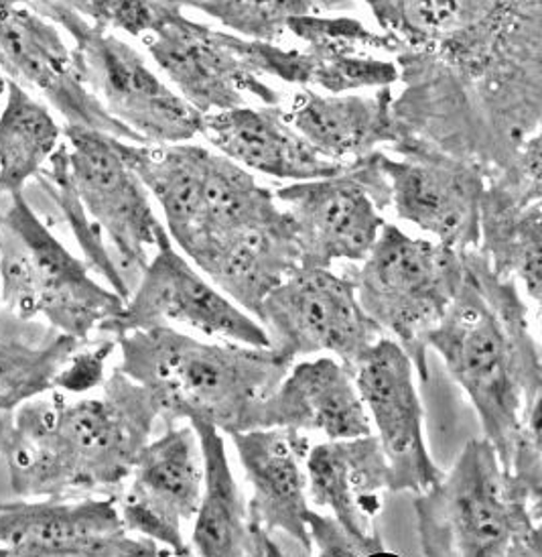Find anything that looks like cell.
Segmentation results:
<instances>
[{"label": "cell", "instance_id": "cell-1", "mask_svg": "<svg viewBox=\"0 0 542 557\" xmlns=\"http://www.w3.org/2000/svg\"><path fill=\"white\" fill-rule=\"evenodd\" d=\"M364 2L451 94L481 151L506 161L541 131L542 0Z\"/></svg>", "mask_w": 542, "mask_h": 557}, {"label": "cell", "instance_id": "cell-2", "mask_svg": "<svg viewBox=\"0 0 542 557\" xmlns=\"http://www.w3.org/2000/svg\"><path fill=\"white\" fill-rule=\"evenodd\" d=\"M159 407L118 367L102 395L70 401L62 391L13 411L2 448L11 488L21 498L116 496L151 442Z\"/></svg>", "mask_w": 542, "mask_h": 557}, {"label": "cell", "instance_id": "cell-3", "mask_svg": "<svg viewBox=\"0 0 542 557\" xmlns=\"http://www.w3.org/2000/svg\"><path fill=\"white\" fill-rule=\"evenodd\" d=\"M465 277L427 338L480 418L504 472L528 407L542 399L541 346L514 278L497 277L478 248L464 250Z\"/></svg>", "mask_w": 542, "mask_h": 557}, {"label": "cell", "instance_id": "cell-4", "mask_svg": "<svg viewBox=\"0 0 542 557\" xmlns=\"http://www.w3.org/2000/svg\"><path fill=\"white\" fill-rule=\"evenodd\" d=\"M118 369L147 388L167 425L203 421L222 434L252 430L261 403L294 360L270 346L202 342L171 325L116 336Z\"/></svg>", "mask_w": 542, "mask_h": 557}, {"label": "cell", "instance_id": "cell-5", "mask_svg": "<svg viewBox=\"0 0 542 557\" xmlns=\"http://www.w3.org/2000/svg\"><path fill=\"white\" fill-rule=\"evenodd\" d=\"M427 557H541V507L522 495L494 446L469 440L450 472L415 500Z\"/></svg>", "mask_w": 542, "mask_h": 557}, {"label": "cell", "instance_id": "cell-6", "mask_svg": "<svg viewBox=\"0 0 542 557\" xmlns=\"http://www.w3.org/2000/svg\"><path fill=\"white\" fill-rule=\"evenodd\" d=\"M0 304L79 341L125 308V299L53 236L23 191L0 194Z\"/></svg>", "mask_w": 542, "mask_h": 557}, {"label": "cell", "instance_id": "cell-7", "mask_svg": "<svg viewBox=\"0 0 542 557\" xmlns=\"http://www.w3.org/2000/svg\"><path fill=\"white\" fill-rule=\"evenodd\" d=\"M348 277L362 310L403 348L418 381L427 383V338L464 283V250L385 224L366 259Z\"/></svg>", "mask_w": 542, "mask_h": 557}, {"label": "cell", "instance_id": "cell-8", "mask_svg": "<svg viewBox=\"0 0 542 557\" xmlns=\"http://www.w3.org/2000/svg\"><path fill=\"white\" fill-rule=\"evenodd\" d=\"M63 32L74 39L79 76L88 90L147 145H173L202 135L203 114L156 76L135 47L86 16Z\"/></svg>", "mask_w": 542, "mask_h": 557}, {"label": "cell", "instance_id": "cell-9", "mask_svg": "<svg viewBox=\"0 0 542 557\" xmlns=\"http://www.w3.org/2000/svg\"><path fill=\"white\" fill-rule=\"evenodd\" d=\"M256 320L282 357L331 352L352 372L385 336L362 310L352 278L322 267L294 269L264 297Z\"/></svg>", "mask_w": 542, "mask_h": 557}, {"label": "cell", "instance_id": "cell-10", "mask_svg": "<svg viewBox=\"0 0 542 557\" xmlns=\"http://www.w3.org/2000/svg\"><path fill=\"white\" fill-rule=\"evenodd\" d=\"M156 325H186L212 338L270 346L259 320L203 277L202 271L173 245L167 228L159 234L155 252L133 285L125 308L98 330L116 338Z\"/></svg>", "mask_w": 542, "mask_h": 557}, {"label": "cell", "instance_id": "cell-11", "mask_svg": "<svg viewBox=\"0 0 542 557\" xmlns=\"http://www.w3.org/2000/svg\"><path fill=\"white\" fill-rule=\"evenodd\" d=\"M142 41L165 78L203 116L242 107L247 96L279 104L280 94L250 67L249 39L193 21L167 0H159L155 27Z\"/></svg>", "mask_w": 542, "mask_h": 557}, {"label": "cell", "instance_id": "cell-12", "mask_svg": "<svg viewBox=\"0 0 542 557\" xmlns=\"http://www.w3.org/2000/svg\"><path fill=\"white\" fill-rule=\"evenodd\" d=\"M63 135L74 191L96 228L109 236L114 261L133 289L130 275L142 273L151 259L149 250H155L156 238L165 231L151 194L126 163L121 139L76 126H65Z\"/></svg>", "mask_w": 542, "mask_h": 557}, {"label": "cell", "instance_id": "cell-13", "mask_svg": "<svg viewBox=\"0 0 542 557\" xmlns=\"http://www.w3.org/2000/svg\"><path fill=\"white\" fill-rule=\"evenodd\" d=\"M380 151L396 216L455 250L480 245V206L486 173L417 139H399Z\"/></svg>", "mask_w": 542, "mask_h": 557}, {"label": "cell", "instance_id": "cell-14", "mask_svg": "<svg viewBox=\"0 0 542 557\" xmlns=\"http://www.w3.org/2000/svg\"><path fill=\"white\" fill-rule=\"evenodd\" d=\"M0 72L62 114L65 126L147 145L110 116L79 76L60 27L15 0H0Z\"/></svg>", "mask_w": 542, "mask_h": 557}, {"label": "cell", "instance_id": "cell-15", "mask_svg": "<svg viewBox=\"0 0 542 557\" xmlns=\"http://www.w3.org/2000/svg\"><path fill=\"white\" fill-rule=\"evenodd\" d=\"M0 556L159 557L167 552L126 529L116 496L0 503Z\"/></svg>", "mask_w": 542, "mask_h": 557}, {"label": "cell", "instance_id": "cell-16", "mask_svg": "<svg viewBox=\"0 0 542 557\" xmlns=\"http://www.w3.org/2000/svg\"><path fill=\"white\" fill-rule=\"evenodd\" d=\"M202 486L200 440L184 421L142 448L116 505L130 533L165 545L173 556H191L184 525L198 512Z\"/></svg>", "mask_w": 542, "mask_h": 557}, {"label": "cell", "instance_id": "cell-17", "mask_svg": "<svg viewBox=\"0 0 542 557\" xmlns=\"http://www.w3.org/2000/svg\"><path fill=\"white\" fill-rule=\"evenodd\" d=\"M415 374L408 355L385 336L354 369L357 393L390 465V491L418 495L437 484L443 472L427 448Z\"/></svg>", "mask_w": 542, "mask_h": 557}, {"label": "cell", "instance_id": "cell-18", "mask_svg": "<svg viewBox=\"0 0 542 557\" xmlns=\"http://www.w3.org/2000/svg\"><path fill=\"white\" fill-rule=\"evenodd\" d=\"M275 200L293 220L301 267L362 263L387 224L368 187L348 163L336 175L279 187Z\"/></svg>", "mask_w": 542, "mask_h": 557}, {"label": "cell", "instance_id": "cell-19", "mask_svg": "<svg viewBox=\"0 0 542 557\" xmlns=\"http://www.w3.org/2000/svg\"><path fill=\"white\" fill-rule=\"evenodd\" d=\"M189 261L256 320L264 297L301 267L293 220L279 201L203 245Z\"/></svg>", "mask_w": 542, "mask_h": 557}, {"label": "cell", "instance_id": "cell-20", "mask_svg": "<svg viewBox=\"0 0 542 557\" xmlns=\"http://www.w3.org/2000/svg\"><path fill=\"white\" fill-rule=\"evenodd\" d=\"M230 437L249 482L252 523L270 537L282 533L305 554H313L305 523L310 511L307 437L285 428L249 430Z\"/></svg>", "mask_w": 542, "mask_h": 557}, {"label": "cell", "instance_id": "cell-21", "mask_svg": "<svg viewBox=\"0 0 542 557\" xmlns=\"http://www.w3.org/2000/svg\"><path fill=\"white\" fill-rule=\"evenodd\" d=\"M268 428L317 432L327 440L373 434L354 372L338 358L305 360L291 367L252 419V430Z\"/></svg>", "mask_w": 542, "mask_h": 557}, {"label": "cell", "instance_id": "cell-22", "mask_svg": "<svg viewBox=\"0 0 542 557\" xmlns=\"http://www.w3.org/2000/svg\"><path fill=\"white\" fill-rule=\"evenodd\" d=\"M307 495L362 540H378L390 465L376 435L327 440L305 456Z\"/></svg>", "mask_w": 542, "mask_h": 557}, {"label": "cell", "instance_id": "cell-23", "mask_svg": "<svg viewBox=\"0 0 542 557\" xmlns=\"http://www.w3.org/2000/svg\"><path fill=\"white\" fill-rule=\"evenodd\" d=\"M202 135L240 168L275 180L307 182L329 177L345 163L319 156L285 119L277 104L261 109L236 107L203 116Z\"/></svg>", "mask_w": 542, "mask_h": 557}, {"label": "cell", "instance_id": "cell-24", "mask_svg": "<svg viewBox=\"0 0 542 557\" xmlns=\"http://www.w3.org/2000/svg\"><path fill=\"white\" fill-rule=\"evenodd\" d=\"M287 32L303 44L310 60V84L329 94L387 88L399 82L394 58L401 44L373 32L354 16H297Z\"/></svg>", "mask_w": 542, "mask_h": 557}, {"label": "cell", "instance_id": "cell-25", "mask_svg": "<svg viewBox=\"0 0 542 557\" xmlns=\"http://www.w3.org/2000/svg\"><path fill=\"white\" fill-rule=\"evenodd\" d=\"M392 100V86L373 94L329 96L303 90L294 94L285 119L319 156L333 163H350L399 140Z\"/></svg>", "mask_w": 542, "mask_h": 557}, {"label": "cell", "instance_id": "cell-26", "mask_svg": "<svg viewBox=\"0 0 542 557\" xmlns=\"http://www.w3.org/2000/svg\"><path fill=\"white\" fill-rule=\"evenodd\" d=\"M203 460L202 500L193 517L191 554L203 557H279L282 547L252 523L249 503L234 479L224 434L210 423L189 421Z\"/></svg>", "mask_w": 542, "mask_h": 557}, {"label": "cell", "instance_id": "cell-27", "mask_svg": "<svg viewBox=\"0 0 542 557\" xmlns=\"http://www.w3.org/2000/svg\"><path fill=\"white\" fill-rule=\"evenodd\" d=\"M88 341L0 306V411L55 391L65 364Z\"/></svg>", "mask_w": 542, "mask_h": 557}, {"label": "cell", "instance_id": "cell-28", "mask_svg": "<svg viewBox=\"0 0 542 557\" xmlns=\"http://www.w3.org/2000/svg\"><path fill=\"white\" fill-rule=\"evenodd\" d=\"M478 250L497 277L522 281L537 304L542 294V201L511 206L488 189L480 206Z\"/></svg>", "mask_w": 542, "mask_h": 557}, {"label": "cell", "instance_id": "cell-29", "mask_svg": "<svg viewBox=\"0 0 542 557\" xmlns=\"http://www.w3.org/2000/svg\"><path fill=\"white\" fill-rule=\"evenodd\" d=\"M60 139L62 126L46 104L7 79V102L0 114V194L23 191L46 168Z\"/></svg>", "mask_w": 542, "mask_h": 557}, {"label": "cell", "instance_id": "cell-30", "mask_svg": "<svg viewBox=\"0 0 542 557\" xmlns=\"http://www.w3.org/2000/svg\"><path fill=\"white\" fill-rule=\"evenodd\" d=\"M179 9L212 16L234 35L244 39L279 44L289 23L311 15L307 0H167Z\"/></svg>", "mask_w": 542, "mask_h": 557}, {"label": "cell", "instance_id": "cell-31", "mask_svg": "<svg viewBox=\"0 0 542 557\" xmlns=\"http://www.w3.org/2000/svg\"><path fill=\"white\" fill-rule=\"evenodd\" d=\"M486 189L511 206H530L542 201L541 131L520 145L511 161L486 180Z\"/></svg>", "mask_w": 542, "mask_h": 557}, {"label": "cell", "instance_id": "cell-32", "mask_svg": "<svg viewBox=\"0 0 542 557\" xmlns=\"http://www.w3.org/2000/svg\"><path fill=\"white\" fill-rule=\"evenodd\" d=\"M541 403L542 399L532 403L522 418L520 430L512 444L506 474L534 507L542 509Z\"/></svg>", "mask_w": 542, "mask_h": 557}, {"label": "cell", "instance_id": "cell-33", "mask_svg": "<svg viewBox=\"0 0 542 557\" xmlns=\"http://www.w3.org/2000/svg\"><path fill=\"white\" fill-rule=\"evenodd\" d=\"M305 523L310 531L311 547L317 556L326 557H370L392 556L382 542L378 540H362L354 535L350 529L341 525L340 521L331 515L310 509L305 515Z\"/></svg>", "mask_w": 542, "mask_h": 557}, {"label": "cell", "instance_id": "cell-34", "mask_svg": "<svg viewBox=\"0 0 542 557\" xmlns=\"http://www.w3.org/2000/svg\"><path fill=\"white\" fill-rule=\"evenodd\" d=\"M114 350H116L114 336L109 341L86 342L65 364L55 388L65 391V393H86V391L102 387V383L106 379L104 367Z\"/></svg>", "mask_w": 542, "mask_h": 557}, {"label": "cell", "instance_id": "cell-35", "mask_svg": "<svg viewBox=\"0 0 542 557\" xmlns=\"http://www.w3.org/2000/svg\"><path fill=\"white\" fill-rule=\"evenodd\" d=\"M29 7L37 15L51 21L53 25H62L70 15L86 16L96 25L106 27V0H15Z\"/></svg>", "mask_w": 542, "mask_h": 557}, {"label": "cell", "instance_id": "cell-36", "mask_svg": "<svg viewBox=\"0 0 542 557\" xmlns=\"http://www.w3.org/2000/svg\"><path fill=\"white\" fill-rule=\"evenodd\" d=\"M311 15H331V13H348L356 9V0H307Z\"/></svg>", "mask_w": 542, "mask_h": 557}, {"label": "cell", "instance_id": "cell-37", "mask_svg": "<svg viewBox=\"0 0 542 557\" xmlns=\"http://www.w3.org/2000/svg\"><path fill=\"white\" fill-rule=\"evenodd\" d=\"M11 425H13V411H0V454L7 444Z\"/></svg>", "mask_w": 542, "mask_h": 557}, {"label": "cell", "instance_id": "cell-38", "mask_svg": "<svg viewBox=\"0 0 542 557\" xmlns=\"http://www.w3.org/2000/svg\"><path fill=\"white\" fill-rule=\"evenodd\" d=\"M4 94H7V78H4V74L0 72V100H2Z\"/></svg>", "mask_w": 542, "mask_h": 557}]
</instances>
